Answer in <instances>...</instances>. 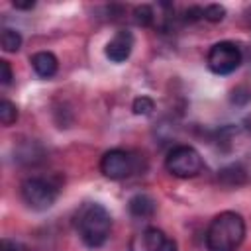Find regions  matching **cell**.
I'll return each instance as SVG.
<instances>
[{
    "label": "cell",
    "mask_w": 251,
    "mask_h": 251,
    "mask_svg": "<svg viewBox=\"0 0 251 251\" xmlns=\"http://www.w3.org/2000/svg\"><path fill=\"white\" fill-rule=\"evenodd\" d=\"M245 239V220L237 212L218 214L206 229L208 251H237Z\"/></svg>",
    "instance_id": "cell-1"
},
{
    "label": "cell",
    "mask_w": 251,
    "mask_h": 251,
    "mask_svg": "<svg viewBox=\"0 0 251 251\" xmlns=\"http://www.w3.org/2000/svg\"><path fill=\"white\" fill-rule=\"evenodd\" d=\"M75 226L78 229L82 243L86 247L96 249V247H102L110 235L112 216L102 204L88 202L78 210V214L75 218Z\"/></svg>",
    "instance_id": "cell-2"
},
{
    "label": "cell",
    "mask_w": 251,
    "mask_h": 251,
    "mask_svg": "<svg viewBox=\"0 0 251 251\" xmlns=\"http://www.w3.org/2000/svg\"><path fill=\"white\" fill-rule=\"evenodd\" d=\"M165 167L176 178H192L202 173L204 159L192 145H176L167 153Z\"/></svg>",
    "instance_id": "cell-3"
},
{
    "label": "cell",
    "mask_w": 251,
    "mask_h": 251,
    "mask_svg": "<svg viewBox=\"0 0 251 251\" xmlns=\"http://www.w3.org/2000/svg\"><path fill=\"white\" fill-rule=\"evenodd\" d=\"M22 200L31 210H47L55 204L59 196V186L43 176H29L20 184Z\"/></svg>",
    "instance_id": "cell-4"
},
{
    "label": "cell",
    "mask_w": 251,
    "mask_h": 251,
    "mask_svg": "<svg viewBox=\"0 0 251 251\" xmlns=\"http://www.w3.org/2000/svg\"><path fill=\"white\" fill-rule=\"evenodd\" d=\"M139 169L137 155L126 149H110L100 159V173L110 180H124Z\"/></svg>",
    "instance_id": "cell-5"
},
{
    "label": "cell",
    "mask_w": 251,
    "mask_h": 251,
    "mask_svg": "<svg viewBox=\"0 0 251 251\" xmlns=\"http://www.w3.org/2000/svg\"><path fill=\"white\" fill-rule=\"evenodd\" d=\"M206 65L214 75H220V76L231 75L241 65V49L233 41L214 43L208 51Z\"/></svg>",
    "instance_id": "cell-6"
},
{
    "label": "cell",
    "mask_w": 251,
    "mask_h": 251,
    "mask_svg": "<svg viewBox=\"0 0 251 251\" xmlns=\"http://www.w3.org/2000/svg\"><path fill=\"white\" fill-rule=\"evenodd\" d=\"M129 251H176V241L159 227H145L131 237Z\"/></svg>",
    "instance_id": "cell-7"
},
{
    "label": "cell",
    "mask_w": 251,
    "mask_h": 251,
    "mask_svg": "<svg viewBox=\"0 0 251 251\" xmlns=\"http://www.w3.org/2000/svg\"><path fill=\"white\" fill-rule=\"evenodd\" d=\"M133 49V35L127 29H120L108 43H106V57L112 63H124Z\"/></svg>",
    "instance_id": "cell-8"
},
{
    "label": "cell",
    "mask_w": 251,
    "mask_h": 251,
    "mask_svg": "<svg viewBox=\"0 0 251 251\" xmlns=\"http://www.w3.org/2000/svg\"><path fill=\"white\" fill-rule=\"evenodd\" d=\"M29 61H31V67H33L35 75L41 76V78H51L59 69V61L51 51H39V53L31 55Z\"/></svg>",
    "instance_id": "cell-9"
},
{
    "label": "cell",
    "mask_w": 251,
    "mask_h": 251,
    "mask_svg": "<svg viewBox=\"0 0 251 251\" xmlns=\"http://www.w3.org/2000/svg\"><path fill=\"white\" fill-rule=\"evenodd\" d=\"M157 210V204L155 200L149 196V194H133L127 202V212L133 216V218H139V220H145V218H151Z\"/></svg>",
    "instance_id": "cell-10"
},
{
    "label": "cell",
    "mask_w": 251,
    "mask_h": 251,
    "mask_svg": "<svg viewBox=\"0 0 251 251\" xmlns=\"http://www.w3.org/2000/svg\"><path fill=\"white\" fill-rule=\"evenodd\" d=\"M218 180L224 186L233 188V186H241L247 180V175H245V169L239 163H231V165H227V167L218 171Z\"/></svg>",
    "instance_id": "cell-11"
},
{
    "label": "cell",
    "mask_w": 251,
    "mask_h": 251,
    "mask_svg": "<svg viewBox=\"0 0 251 251\" xmlns=\"http://www.w3.org/2000/svg\"><path fill=\"white\" fill-rule=\"evenodd\" d=\"M0 45L6 53H16L20 47H22V35L18 29H12V27H4L2 33H0Z\"/></svg>",
    "instance_id": "cell-12"
},
{
    "label": "cell",
    "mask_w": 251,
    "mask_h": 251,
    "mask_svg": "<svg viewBox=\"0 0 251 251\" xmlns=\"http://www.w3.org/2000/svg\"><path fill=\"white\" fill-rule=\"evenodd\" d=\"M155 10H153V6H149V4H141V6H135L133 8V22L137 24V25H141V27H149V25H153L155 24Z\"/></svg>",
    "instance_id": "cell-13"
},
{
    "label": "cell",
    "mask_w": 251,
    "mask_h": 251,
    "mask_svg": "<svg viewBox=\"0 0 251 251\" xmlns=\"http://www.w3.org/2000/svg\"><path fill=\"white\" fill-rule=\"evenodd\" d=\"M16 120H18V108H16V104L4 98V100L0 102V124L8 127V126H12Z\"/></svg>",
    "instance_id": "cell-14"
},
{
    "label": "cell",
    "mask_w": 251,
    "mask_h": 251,
    "mask_svg": "<svg viewBox=\"0 0 251 251\" xmlns=\"http://www.w3.org/2000/svg\"><path fill=\"white\" fill-rule=\"evenodd\" d=\"M131 110H133V114H137V116H149V114H153V110H155V102H153V98H149V96H137V98L133 100V104H131Z\"/></svg>",
    "instance_id": "cell-15"
},
{
    "label": "cell",
    "mask_w": 251,
    "mask_h": 251,
    "mask_svg": "<svg viewBox=\"0 0 251 251\" xmlns=\"http://www.w3.org/2000/svg\"><path fill=\"white\" fill-rule=\"evenodd\" d=\"M224 16H226V8H224L222 4H208V6L204 8V20H206V22L216 24V22H222Z\"/></svg>",
    "instance_id": "cell-16"
},
{
    "label": "cell",
    "mask_w": 251,
    "mask_h": 251,
    "mask_svg": "<svg viewBox=\"0 0 251 251\" xmlns=\"http://www.w3.org/2000/svg\"><path fill=\"white\" fill-rule=\"evenodd\" d=\"M182 20L188 22V24L198 22V20H204V8H200V6H190V8H186Z\"/></svg>",
    "instance_id": "cell-17"
},
{
    "label": "cell",
    "mask_w": 251,
    "mask_h": 251,
    "mask_svg": "<svg viewBox=\"0 0 251 251\" xmlns=\"http://www.w3.org/2000/svg\"><path fill=\"white\" fill-rule=\"evenodd\" d=\"M12 78H14L12 67H10V63L6 59H2L0 61V82H2V86H8L12 82Z\"/></svg>",
    "instance_id": "cell-18"
},
{
    "label": "cell",
    "mask_w": 251,
    "mask_h": 251,
    "mask_svg": "<svg viewBox=\"0 0 251 251\" xmlns=\"http://www.w3.org/2000/svg\"><path fill=\"white\" fill-rule=\"evenodd\" d=\"M0 251H25L20 243L12 241V239H2L0 241Z\"/></svg>",
    "instance_id": "cell-19"
},
{
    "label": "cell",
    "mask_w": 251,
    "mask_h": 251,
    "mask_svg": "<svg viewBox=\"0 0 251 251\" xmlns=\"http://www.w3.org/2000/svg\"><path fill=\"white\" fill-rule=\"evenodd\" d=\"M12 6L16 10H31L35 6V0H14Z\"/></svg>",
    "instance_id": "cell-20"
},
{
    "label": "cell",
    "mask_w": 251,
    "mask_h": 251,
    "mask_svg": "<svg viewBox=\"0 0 251 251\" xmlns=\"http://www.w3.org/2000/svg\"><path fill=\"white\" fill-rule=\"evenodd\" d=\"M247 22H249V25H251V6L247 8Z\"/></svg>",
    "instance_id": "cell-21"
}]
</instances>
